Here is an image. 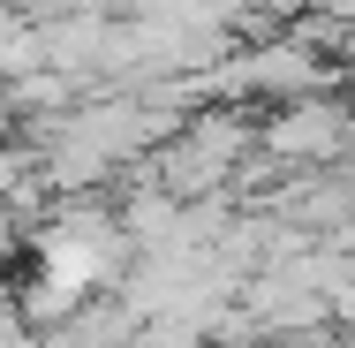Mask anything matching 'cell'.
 Wrapping results in <instances>:
<instances>
[{
  "label": "cell",
  "mask_w": 355,
  "mask_h": 348,
  "mask_svg": "<svg viewBox=\"0 0 355 348\" xmlns=\"http://www.w3.org/2000/svg\"><path fill=\"white\" fill-rule=\"evenodd\" d=\"M257 151L272 159V167H318V159H340L348 151V114L333 106V99H287L280 114L257 129Z\"/></svg>",
  "instance_id": "1"
},
{
  "label": "cell",
  "mask_w": 355,
  "mask_h": 348,
  "mask_svg": "<svg viewBox=\"0 0 355 348\" xmlns=\"http://www.w3.org/2000/svg\"><path fill=\"white\" fill-rule=\"evenodd\" d=\"M219 83H234V91H280V99H318L325 61H318L302 38H280V46H257V53H242L234 69H219Z\"/></svg>",
  "instance_id": "2"
},
{
  "label": "cell",
  "mask_w": 355,
  "mask_h": 348,
  "mask_svg": "<svg viewBox=\"0 0 355 348\" xmlns=\"http://www.w3.org/2000/svg\"><path fill=\"white\" fill-rule=\"evenodd\" d=\"M340 53H348V61H355V31H340Z\"/></svg>",
  "instance_id": "3"
}]
</instances>
